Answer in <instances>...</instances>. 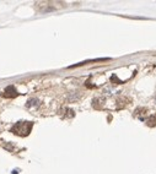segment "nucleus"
<instances>
[{
  "mask_svg": "<svg viewBox=\"0 0 156 174\" xmlns=\"http://www.w3.org/2000/svg\"><path fill=\"white\" fill-rule=\"evenodd\" d=\"M19 96V92L16 91V88L14 86H9L5 88V91H4V97H6V98H15Z\"/></svg>",
  "mask_w": 156,
  "mask_h": 174,
  "instance_id": "2",
  "label": "nucleus"
},
{
  "mask_svg": "<svg viewBox=\"0 0 156 174\" xmlns=\"http://www.w3.org/2000/svg\"><path fill=\"white\" fill-rule=\"evenodd\" d=\"M146 124L149 125V126H155L156 125V115H151L148 120H146Z\"/></svg>",
  "mask_w": 156,
  "mask_h": 174,
  "instance_id": "3",
  "label": "nucleus"
},
{
  "mask_svg": "<svg viewBox=\"0 0 156 174\" xmlns=\"http://www.w3.org/2000/svg\"><path fill=\"white\" fill-rule=\"evenodd\" d=\"M32 128H33L32 122H20V123H16L14 126L10 129V133L19 135V136H27L31 133Z\"/></svg>",
  "mask_w": 156,
  "mask_h": 174,
  "instance_id": "1",
  "label": "nucleus"
}]
</instances>
